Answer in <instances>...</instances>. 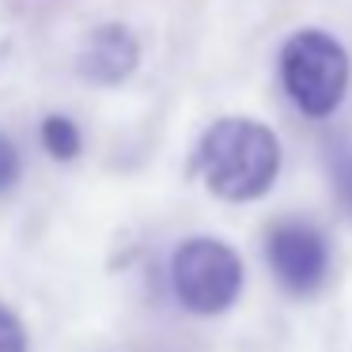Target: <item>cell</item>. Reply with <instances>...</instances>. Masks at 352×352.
<instances>
[{
  "mask_svg": "<svg viewBox=\"0 0 352 352\" xmlns=\"http://www.w3.org/2000/svg\"><path fill=\"white\" fill-rule=\"evenodd\" d=\"M193 175L223 201H254L280 175V144L254 118H220L201 133Z\"/></svg>",
  "mask_w": 352,
  "mask_h": 352,
  "instance_id": "cell-1",
  "label": "cell"
},
{
  "mask_svg": "<svg viewBox=\"0 0 352 352\" xmlns=\"http://www.w3.org/2000/svg\"><path fill=\"white\" fill-rule=\"evenodd\" d=\"M349 50L326 31H299L280 50V80L307 118H329L349 91Z\"/></svg>",
  "mask_w": 352,
  "mask_h": 352,
  "instance_id": "cell-2",
  "label": "cell"
},
{
  "mask_svg": "<svg viewBox=\"0 0 352 352\" xmlns=\"http://www.w3.org/2000/svg\"><path fill=\"white\" fill-rule=\"evenodd\" d=\"M170 284L186 311L220 314L243 292V261L220 239H186L170 261Z\"/></svg>",
  "mask_w": 352,
  "mask_h": 352,
  "instance_id": "cell-3",
  "label": "cell"
},
{
  "mask_svg": "<svg viewBox=\"0 0 352 352\" xmlns=\"http://www.w3.org/2000/svg\"><path fill=\"white\" fill-rule=\"evenodd\" d=\"M265 254H269V269H273L276 280L292 296H311L329 269L326 235L318 228H311V223H299V220L273 228Z\"/></svg>",
  "mask_w": 352,
  "mask_h": 352,
  "instance_id": "cell-4",
  "label": "cell"
},
{
  "mask_svg": "<svg viewBox=\"0 0 352 352\" xmlns=\"http://www.w3.org/2000/svg\"><path fill=\"white\" fill-rule=\"evenodd\" d=\"M140 61V46L129 27L122 23H102L87 34L80 50V72L91 84H122Z\"/></svg>",
  "mask_w": 352,
  "mask_h": 352,
  "instance_id": "cell-5",
  "label": "cell"
},
{
  "mask_svg": "<svg viewBox=\"0 0 352 352\" xmlns=\"http://www.w3.org/2000/svg\"><path fill=\"white\" fill-rule=\"evenodd\" d=\"M38 137H42V148H46V152L54 155V160H61V163L76 160L80 148H84L80 125L72 122V118H65V114H50V118H42Z\"/></svg>",
  "mask_w": 352,
  "mask_h": 352,
  "instance_id": "cell-6",
  "label": "cell"
},
{
  "mask_svg": "<svg viewBox=\"0 0 352 352\" xmlns=\"http://www.w3.org/2000/svg\"><path fill=\"white\" fill-rule=\"evenodd\" d=\"M326 163H329V182H333L337 205L352 216V140H333Z\"/></svg>",
  "mask_w": 352,
  "mask_h": 352,
  "instance_id": "cell-7",
  "label": "cell"
},
{
  "mask_svg": "<svg viewBox=\"0 0 352 352\" xmlns=\"http://www.w3.org/2000/svg\"><path fill=\"white\" fill-rule=\"evenodd\" d=\"M0 352H27V329L8 307H0Z\"/></svg>",
  "mask_w": 352,
  "mask_h": 352,
  "instance_id": "cell-8",
  "label": "cell"
},
{
  "mask_svg": "<svg viewBox=\"0 0 352 352\" xmlns=\"http://www.w3.org/2000/svg\"><path fill=\"white\" fill-rule=\"evenodd\" d=\"M19 167H23L19 163V148L0 133V193H8L19 182Z\"/></svg>",
  "mask_w": 352,
  "mask_h": 352,
  "instance_id": "cell-9",
  "label": "cell"
}]
</instances>
